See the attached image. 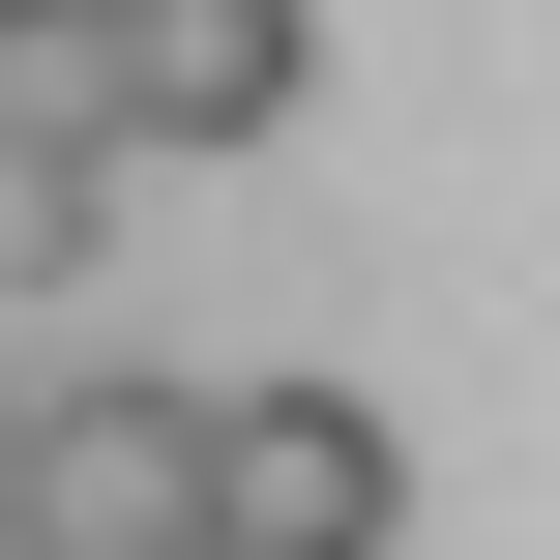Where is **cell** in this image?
Returning <instances> with one entry per match:
<instances>
[{"label": "cell", "mask_w": 560, "mask_h": 560, "mask_svg": "<svg viewBox=\"0 0 560 560\" xmlns=\"http://www.w3.org/2000/svg\"><path fill=\"white\" fill-rule=\"evenodd\" d=\"M0 560H207V384L177 354L0 384Z\"/></svg>", "instance_id": "1"}, {"label": "cell", "mask_w": 560, "mask_h": 560, "mask_svg": "<svg viewBox=\"0 0 560 560\" xmlns=\"http://www.w3.org/2000/svg\"><path fill=\"white\" fill-rule=\"evenodd\" d=\"M413 532V443L354 384H207V560H384Z\"/></svg>", "instance_id": "2"}, {"label": "cell", "mask_w": 560, "mask_h": 560, "mask_svg": "<svg viewBox=\"0 0 560 560\" xmlns=\"http://www.w3.org/2000/svg\"><path fill=\"white\" fill-rule=\"evenodd\" d=\"M89 89H118V148H266L325 89V0H89Z\"/></svg>", "instance_id": "3"}, {"label": "cell", "mask_w": 560, "mask_h": 560, "mask_svg": "<svg viewBox=\"0 0 560 560\" xmlns=\"http://www.w3.org/2000/svg\"><path fill=\"white\" fill-rule=\"evenodd\" d=\"M0 148H118V89H89V0H0Z\"/></svg>", "instance_id": "4"}, {"label": "cell", "mask_w": 560, "mask_h": 560, "mask_svg": "<svg viewBox=\"0 0 560 560\" xmlns=\"http://www.w3.org/2000/svg\"><path fill=\"white\" fill-rule=\"evenodd\" d=\"M89 236H118V148H0V295H59Z\"/></svg>", "instance_id": "5"}]
</instances>
